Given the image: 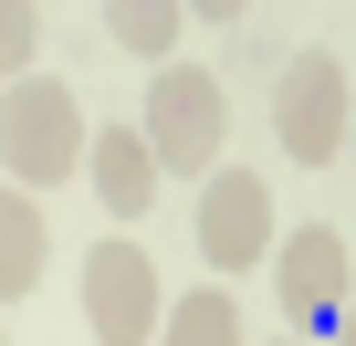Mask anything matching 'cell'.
<instances>
[{
	"label": "cell",
	"mask_w": 356,
	"mask_h": 346,
	"mask_svg": "<svg viewBox=\"0 0 356 346\" xmlns=\"http://www.w3.org/2000/svg\"><path fill=\"white\" fill-rule=\"evenodd\" d=\"M147 147H157V168H210L220 157V74L157 63V84H147Z\"/></svg>",
	"instance_id": "obj_3"
},
{
	"label": "cell",
	"mask_w": 356,
	"mask_h": 346,
	"mask_svg": "<svg viewBox=\"0 0 356 346\" xmlns=\"http://www.w3.org/2000/svg\"><path fill=\"white\" fill-rule=\"evenodd\" d=\"M200 252L220 273H252L273 252V189L252 179V168H210V189H200Z\"/></svg>",
	"instance_id": "obj_5"
},
{
	"label": "cell",
	"mask_w": 356,
	"mask_h": 346,
	"mask_svg": "<svg viewBox=\"0 0 356 346\" xmlns=\"http://www.w3.org/2000/svg\"><path fill=\"white\" fill-rule=\"evenodd\" d=\"M189 11H200V22H241V11H252V0H189Z\"/></svg>",
	"instance_id": "obj_12"
},
{
	"label": "cell",
	"mask_w": 356,
	"mask_h": 346,
	"mask_svg": "<svg viewBox=\"0 0 356 346\" xmlns=\"http://www.w3.org/2000/svg\"><path fill=\"white\" fill-rule=\"evenodd\" d=\"M32 32H42V0H0V84L22 74V53H32Z\"/></svg>",
	"instance_id": "obj_11"
},
{
	"label": "cell",
	"mask_w": 356,
	"mask_h": 346,
	"mask_svg": "<svg viewBox=\"0 0 356 346\" xmlns=\"http://www.w3.org/2000/svg\"><path fill=\"white\" fill-rule=\"evenodd\" d=\"M95 200L115 221H136L157 200V147H147V126H95Z\"/></svg>",
	"instance_id": "obj_7"
},
{
	"label": "cell",
	"mask_w": 356,
	"mask_h": 346,
	"mask_svg": "<svg viewBox=\"0 0 356 346\" xmlns=\"http://www.w3.org/2000/svg\"><path fill=\"white\" fill-rule=\"evenodd\" d=\"M273 136H283L293 157H335V147H346V63H335V53H293V63H283Z\"/></svg>",
	"instance_id": "obj_4"
},
{
	"label": "cell",
	"mask_w": 356,
	"mask_h": 346,
	"mask_svg": "<svg viewBox=\"0 0 356 346\" xmlns=\"http://www.w3.org/2000/svg\"><path fill=\"white\" fill-rule=\"evenodd\" d=\"M157 315H168L157 262L136 242H95V262H84V325H95V346H147Z\"/></svg>",
	"instance_id": "obj_2"
},
{
	"label": "cell",
	"mask_w": 356,
	"mask_h": 346,
	"mask_svg": "<svg viewBox=\"0 0 356 346\" xmlns=\"http://www.w3.org/2000/svg\"><path fill=\"white\" fill-rule=\"evenodd\" d=\"M335 336H346V346H356V304H346V315H335Z\"/></svg>",
	"instance_id": "obj_13"
},
{
	"label": "cell",
	"mask_w": 356,
	"mask_h": 346,
	"mask_svg": "<svg viewBox=\"0 0 356 346\" xmlns=\"http://www.w3.org/2000/svg\"><path fill=\"white\" fill-rule=\"evenodd\" d=\"M273 294H283V325H335L346 315V242L335 231H293L283 262H273Z\"/></svg>",
	"instance_id": "obj_6"
},
{
	"label": "cell",
	"mask_w": 356,
	"mask_h": 346,
	"mask_svg": "<svg viewBox=\"0 0 356 346\" xmlns=\"http://www.w3.org/2000/svg\"><path fill=\"white\" fill-rule=\"evenodd\" d=\"M178 11H189V0H105V32H115L126 53L168 63V53H178Z\"/></svg>",
	"instance_id": "obj_9"
},
{
	"label": "cell",
	"mask_w": 356,
	"mask_h": 346,
	"mask_svg": "<svg viewBox=\"0 0 356 346\" xmlns=\"http://www.w3.org/2000/svg\"><path fill=\"white\" fill-rule=\"evenodd\" d=\"M346 157H356V116H346Z\"/></svg>",
	"instance_id": "obj_14"
},
{
	"label": "cell",
	"mask_w": 356,
	"mask_h": 346,
	"mask_svg": "<svg viewBox=\"0 0 356 346\" xmlns=\"http://www.w3.org/2000/svg\"><path fill=\"white\" fill-rule=\"evenodd\" d=\"M283 346H293V336H283Z\"/></svg>",
	"instance_id": "obj_15"
},
{
	"label": "cell",
	"mask_w": 356,
	"mask_h": 346,
	"mask_svg": "<svg viewBox=\"0 0 356 346\" xmlns=\"http://www.w3.org/2000/svg\"><path fill=\"white\" fill-rule=\"evenodd\" d=\"M231 336H241V315H231V294H220V283L178 294V315H168V346H231Z\"/></svg>",
	"instance_id": "obj_10"
},
{
	"label": "cell",
	"mask_w": 356,
	"mask_h": 346,
	"mask_svg": "<svg viewBox=\"0 0 356 346\" xmlns=\"http://www.w3.org/2000/svg\"><path fill=\"white\" fill-rule=\"evenodd\" d=\"M74 157H84V105H74V84L11 74V95H0V168H11V179H74Z\"/></svg>",
	"instance_id": "obj_1"
},
{
	"label": "cell",
	"mask_w": 356,
	"mask_h": 346,
	"mask_svg": "<svg viewBox=\"0 0 356 346\" xmlns=\"http://www.w3.org/2000/svg\"><path fill=\"white\" fill-rule=\"evenodd\" d=\"M42 252H53L42 210H32L22 189H0V304H22V294L42 283Z\"/></svg>",
	"instance_id": "obj_8"
}]
</instances>
